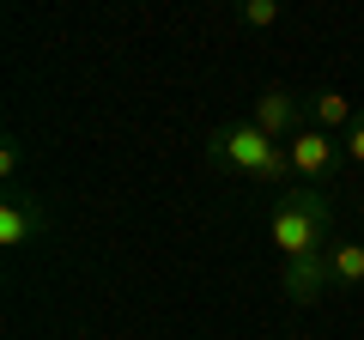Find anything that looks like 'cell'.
Here are the masks:
<instances>
[{
	"instance_id": "obj_5",
	"label": "cell",
	"mask_w": 364,
	"mask_h": 340,
	"mask_svg": "<svg viewBox=\"0 0 364 340\" xmlns=\"http://www.w3.org/2000/svg\"><path fill=\"white\" fill-rule=\"evenodd\" d=\"M49 231V207L37 195H6L0 201V249H25Z\"/></svg>"
},
{
	"instance_id": "obj_6",
	"label": "cell",
	"mask_w": 364,
	"mask_h": 340,
	"mask_svg": "<svg viewBox=\"0 0 364 340\" xmlns=\"http://www.w3.org/2000/svg\"><path fill=\"white\" fill-rule=\"evenodd\" d=\"M334 286V267H328V255H304V262H286L279 267V292H286V304H316L322 292Z\"/></svg>"
},
{
	"instance_id": "obj_9",
	"label": "cell",
	"mask_w": 364,
	"mask_h": 340,
	"mask_svg": "<svg viewBox=\"0 0 364 340\" xmlns=\"http://www.w3.org/2000/svg\"><path fill=\"white\" fill-rule=\"evenodd\" d=\"M237 18H243V25H255V31H267V25H279V0H243V6H237Z\"/></svg>"
},
{
	"instance_id": "obj_3",
	"label": "cell",
	"mask_w": 364,
	"mask_h": 340,
	"mask_svg": "<svg viewBox=\"0 0 364 340\" xmlns=\"http://www.w3.org/2000/svg\"><path fill=\"white\" fill-rule=\"evenodd\" d=\"M291 152V176H304V188H322L334 183V170L346 164V146H340V134H322V128H304L286 140Z\"/></svg>"
},
{
	"instance_id": "obj_4",
	"label": "cell",
	"mask_w": 364,
	"mask_h": 340,
	"mask_svg": "<svg viewBox=\"0 0 364 340\" xmlns=\"http://www.w3.org/2000/svg\"><path fill=\"white\" fill-rule=\"evenodd\" d=\"M249 122H255L267 140H291V134L310 128V104H304L291 85H267V92L255 97V110H249Z\"/></svg>"
},
{
	"instance_id": "obj_10",
	"label": "cell",
	"mask_w": 364,
	"mask_h": 340,
	"mask_svg": "<svg viewBox=\"0 0 364 340\" xmlns=\"http://www.w3.org/2000/svg\"><path fill=\"white\" fill-rule=\"evenodd\" d=\"M340 146H346V164H364V110L352 116V128L340 134Z\"/></svg>"
},
{
	"instance_id": "obj_7",
	"label": "cell",
	"mask_w": 364,
	"mask_h": 340,
	"mask_svg": "<svg viewBox=\"0 0 364 340\" xmlns=\"http://www.w3.org/2000/svg\"><path fill=\"white\" fill-rule=\"evenodd\" d=\"M352 97L346 92H334V85H322V92H310V128H322V134H346L352 128Z\"/></svg>"
},
{
	"instance_id": "obj_8",
	"label": "cell",
	"mask_w": 364,
	"mask_h": 340,
	"mask_svg": "<svg viewBox=\"0 0 364 340\" xmlns=\"http://www.w3.org/2000/svg\"><path fill=\"white\" fill-rule=\"evenodd\" d=\"M328 267H334V286H364V243H334L328 249Z\"/></svg>"
},
{
	"instance_id": "obj_2",
	"label": "cell",
	"mask_w": 364,
	"mask_h": 340,
	"mask_svg": "<svg viewBox=\"0 0 364 340\" xmlns=\"http://www.w3.org/2000/svg\"><path fill=\"white\" fill-rule=\"evenodd\" d=\"M273 243L286 262H304V255H328V237H334V201L322 188H286L273 201Z\"/></svg>"
},
{
	"instance_id": "obj_11",
	"label": "cell",
	"mask_w": 364,
	"mask_h": 340,
	"mask_svg": "<svg viewBox=\"0 0 364 340\" xmlns=\"http://www.w3.org/2000/svg\"><path fill=\"white\" fill-rule=\"evenodd\" d=\"M18 164H25V152H18V140L6 134V140H0V176L13 183V176H18Z\"/></svg>"
},
{
	"instance_id": "obj_1",
	"label": "cell",
	"mask_w": 364,
	"mask_h": 340,
	"mask_svg": "<svg viewBox=\"0 0 364 340\" xmlns=\"http://www.w3.org/2000/svg\"><path fill=\"white\" fill-rule=\"evenodd\" d=\"M207 164L219 176H249L261 188H279L291 176V152L255 128V122H219L207 134Z\"/></svg>"
}]
</instances>
